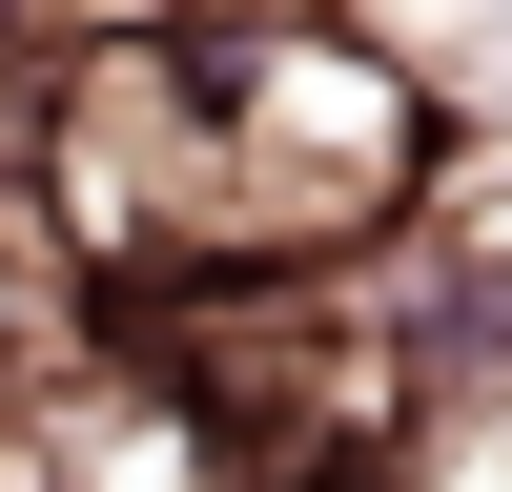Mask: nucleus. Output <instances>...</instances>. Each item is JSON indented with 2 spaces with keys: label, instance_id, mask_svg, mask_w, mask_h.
<instances>
[{
  "label": "nucleus",
  "instance_id": "obj_1",
  "mask_svg": "<svg viewBox=\"0 0 512 492\" xmlns=\"http://www.w3.org/2000/svg\"><path fill=\"white\" fill-rule=\"evenodd\" d=\"M164 82H185V226L205 246H349L431 185L410 62L308 21V0H205L164 41Z\"/></svg>",
  "mask_w": 512,
  "mask_h": 492
},
{
  "label": "nucleus",
  "instance_id": "obj_2",
  "mask_svg": "<svg viewBox=\"0 0 512 492\" xmlns=\"http://www.w3.org/2000/svg\"><path fill=\"white\" fill-rule=\"evenodd\" d=\"M0 41H21V0H0Z\"/></svg>",
  "mask_w": 512,
  "mask_h": 492
}]
</instances>
